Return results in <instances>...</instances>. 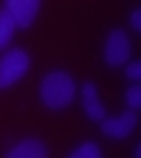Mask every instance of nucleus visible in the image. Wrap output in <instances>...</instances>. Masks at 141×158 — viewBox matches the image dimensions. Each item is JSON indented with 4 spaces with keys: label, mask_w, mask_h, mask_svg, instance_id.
<instances>
[{
    "label": "nucleus",
    "mask_w": 141,
    "mask_h": 158,
    "mask_svg": "<svg viewBox=\"0 0 141 158\" xmlns=\"http://www.w3.org/2000/svg\"><path fill=\"white\" fill-rule=\"evenodd\" d=\"M40 97H42L46 108L62 110L75 97V81L71 79V75H66L62 70H53L40 84Z\"/></svg>",
    "instance_id": "obj_1"
},
{
    "label": "nucleus",
    "mask_w": 141,
    "mask_h": 158,
    "mask_svg": "<svg viewBox=\"0 0 141 158\" xmlns=\"http://www.w3.org/2000/svg\"><path fill=\"white\" fill-rule=\"evenodd\" d=\"M29 70V55L22 48L9 51L0 59V88L13 86L18 79H22L24 73Z\"/></svg>",
    "instance_id": "obj_2"
},
{
    "label": "nucleus",
    "mask_w": 141,
    "mask_h": 158,
    "mask_svg": "<svg viewBox=\"0 0 141 158\" xmlns=\"http://www.w3.org/2000/svg\"><path fill=\"white\" fill-rule=\"evenodd\" d=\"M130 40L124 31H112L106 40V48H104V57L110 66H121L126 59L130 57Z\"/></svg>",
    "instance_id": "obj_3"
},
{
    "label": "nucleus",
    "mask_w": 141,
    "mask_h": 158,
    "mask_svg": "<svg viewBox=\"0 0 141 158\" xmlns=\"http://www.w3.org/2000/svg\"><path fill=\"white\" fill-rule=\"evenodd\" d=\"M5 9L13 18L15 27L27 29V27H31V22L35 20V15L40 11V2L37 0H7Z\"/></svg>",
    "instance_id": "obj_4"
},
{
    "label": "nucleus",
    "mask_w": 141,
    "mask_h": 158,
    "mask_svg": "<svg viewBox=\"0 0 141 158\" xmlns=\"http://www.w3.org/2000/svg\"><path fill=\"white\" fill-rule=\"evenodd\" d=\"M137 127V112H124L117 118H102V132L112 138H126Z\"/></svg>",
    "instance_id": "obj_5"
},
{
    "label": "nucleus",
    "mask_w": 141,
    "mask_h": 158,
    "mask_svg": "<svg viewBox=\"0 0 141 158\" xmlns=\"http://www.w3.org/2000/svg\"><path fill=\"white\" fill-rule=\"evenodd\" d=\"M82 106H84V112L88 114V118H93V121H102L106 114V108L102 103V99H99L97 86L93 81H86L82 86Z\"/></svg>",
    "instance_id": "obj_6"
},
{
    "label": "nucleus",
    "mask_w": 141,
    "mask_h": 158,
    "mask_svg": "<svg viewBox=\"0 0 141 158\" xmlns=\"http://www.w3.org/2000/svg\"><path fill=\"white\" fill-rule=\"evenodd\" d=\"M49 152L46 147L40 143V141H22V143H18L13 149H9V154L5 158H46Z\"/></svg>",
    "instance_id": "obj_7"
},
{
    "label": "nucleus",
    "mask_w": 141,
    "mask_h": 158,
    "mask_svg": "<svg viewBox=\"0 0 141 158\" xmlns=\"http://www.w3.org/2000/svg\"><path fill=\"white\" fill-rule=\"evenodd\" d=\"M13 31H15V22H13V18L9 15V11H7V9H2V11H0V48H5V46L11 42Z\"/></svg>",
    "instance_id": "obj_8"
},
{
    "label": "nucleus",
    "mask_w": 141,
    "mask_h": 158,
    "mask_svg": "<svg viewBox=\"0 0 141 158\" xmlns=\"http://www.w3.org/2000/svg\"><path fill=\"white\" fill-rule=\"evenodd\" d=\"M68 158H102V152H99V147L95 143H84V145H79Z\"/></svg>",
    "instance_id": "obj_9"
},
{
    "label": "nucleus",
    "mask_w": 141,
    "mask_h": 158,
    "mask_svg": "<svg viewBox=\"0 0 141 158\" xmlns=\"http://www.w3.org/2000/svg\"><path fill=\"white\" fill-rule=\"evenodd\" d=\"M126 103H128V108H130L132 112H137V110L141 108V88H139V86L128 88V92H126Z\"/></svg>",
    "instance_id": "obj_10"
},
{
    "label": "nucleus",
    "mask_w": 141,
    "mask_h": 158,
    "mask_svg": "<svg viewBox=\"0 0 141 158\" xmlns=\"http://www.w3.org/2000/svg\"><path fill=\"white\" fill-rule=\"evenodd\" d=\"M126 75L132 79V81L141 79V64H139V62H132V64H128V68H126Z\"/></svg>",
    "instance_id": "obj_11"
},
{
    "label": "nucleus",
    "mask_w": 141,
    "mask_h": 158,
    "mask_svg": "<svg viewBox=\"0 0 141 158\" xmlns=\"http://www.w3.org/2000/svg\"><path fill=\"white\" fill-rule=\"evenodd\" d=\"M132 29L134 31H141V11L139 9L132 11Z\"/></svg>",
    "instance_id": "obj_12"
},
{
    "label": "nucleus",
    "mask_w": 141,
    "mask_h": 158,
    "mask_svg": "<svg viewBox=\"0 0 141 158\" xmlns=\"http://www.w3.org/2000/svg\"><path fill=\"white\" fill-rule=\"evenodd\" d=\"M134 158H141V147H137V149H134Z\"/></svg>",
    "instance_id": "obj_13"
}]
</instances>
